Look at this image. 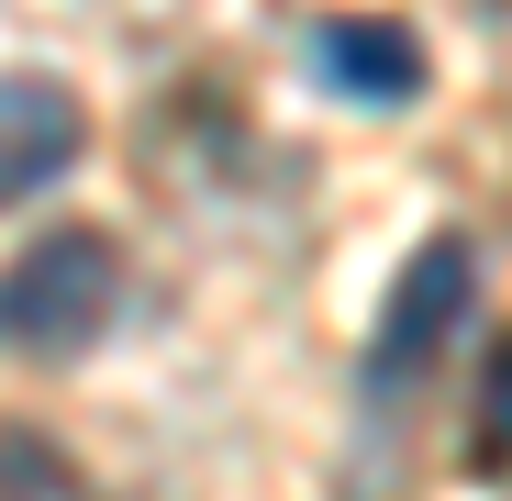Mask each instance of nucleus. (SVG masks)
<instances>
[{"instance_id": "7ed1b4c3", "label": "nucleus", "mask_w": 512, "mask_h": 501, "mask_svg": "<svg viewBox=\"0 0 512 501\" xmlns=\"http://www.w3.org/2000/svg\"><path fill=\"white\" fill-rule=\"evenodd\" d=\"M78 145H90V112H78L67 78L0 67V212L34 201V190H56L67 167H78Z\"/></svg>"}, {"instance_id": "20e7f679", "label": "nucleus", "mask_w": 512, "mask_h": 501, "mask_svg": "<svg viewBox=\"0 0 512 501\" xmlns=\"http://www.w3.org/2000/svg\"><path fill=\"white\" fill-rule=\"evenodd\" d=\"M312 67H323V90H346L357 112H412L423 101V45H412V23H379V12L323 23Z\"/></svg>"}, {"instance_id": "f03ea898", "label": "nucleus", "mask_w": 512, "mask_h": 501, "mask_svg": "<svg viewBox=\"0 0 512 501\" xmlns=\"http://www.w3.org/2000/svg\"><path fill=\"white\" fill-rule=\"evenodd\" d=\"M457 323H468V245H457V234H435V245H412V268H401V279H390V301H379L368 390H412L423 368L457 346Z\"/></svg>"}, {"instance_id": "f257e3e1", "label": "nucleus", "mask_w": 512, "mask_h": 501, "mask_svg": "<svg viewBox=\"0 0 512 501\" xmlns=\"http://www.w3.org/2000/svg\"><path fill=\"white\" fill-rule=\"evenodd\" d=\"M112 301H123L112 245H101V234H45V245H23V257L0 268V346L78 357V346L112 323Z\"/></svg>"}, {"instance_id": "39448f33", "label": "nucleus", "mask_w": 512, "mask_h": 501, "mask_svg": "<svg viewBox=\"0 0 512 501\" xmlns=\"http://www.w3.org/2000/svg\"><path fill=\"white\" fill-rule=\"evenodd\" d=\"M468 457L479 468H512V334L479 357V401H468Z\"/></svg>"}]
</instances>
